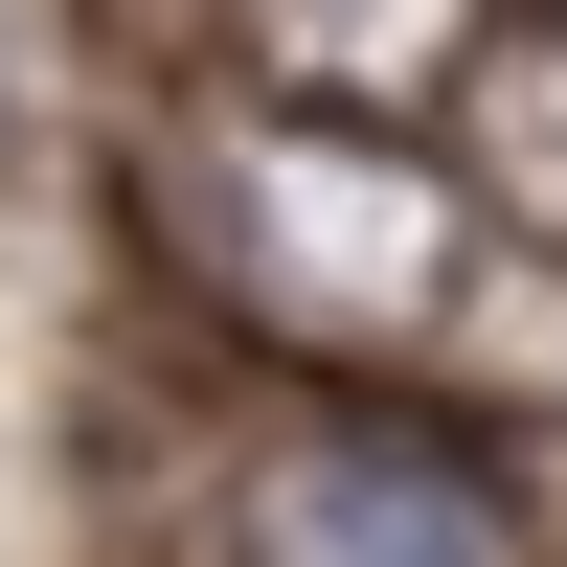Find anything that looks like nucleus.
I'll list each match as a JSON object with an SVG mask.
<instances>
[{
	"mask_svg": "<svg viewBox=\"0 0 567 567\" xmlns=\"http://www.w3.org/2000/svg\"><path fill=\"white\" fill-rule=\"evenodd\" d=\"M114 227L205 341L318 363V386H477L499 272H523V227L477 205V159L432 114H318L250 69L159 91L114 136Z\"/></svg>",
	"mask_w": 567,
	"mask_h": 567,
	"instance_id": "1",
	"label": "nucleus"
},
{
	"mask_svg": "<svg viewBox=\"0 0 567 567\" xmlns=\"http://www.w3.org/2000/svg\"><path fill=\"white\" fill-rule=\"evenodd\" d=\"M205 545L227 567H545L523 454L454 386H318V363H250V432L205 454Z\"/></svg>",
	"mask_w": 567,
	"mask_h": 567,
	"instance_id": "2",
	"label": "nucleus"
},
{
	"mask_svg": "<svg viewBox=\"0 0 567 567\" xmlns=\"http://www.w3.org/2000/svg\"><path fill=\"white\" fill-rule=\"evenodd\" d=\"M499 0H205V45L250 91H318V114H454Z\"/></svg>",
	"mask_w": 567,
	"mask_h": 567,
	"instance_id": "3",
	"label": "nucleus"
},
{
	"mask_svg": "<svg viewBox=\"0 0 567 567\" xmlns=\"http://www.w3.org/2000/svg\"><path fill=\"white\" fill-rule=\"evenodd\" d=\"M454 159H477V205L523 227V250H567V0H499L477 23V69H454Z\"/></svg>",
	"mask_w": 567,
	"mask_h": 567,
	"instance_id": "4",
	"label": "nucleus"
},
{
	"mask_svg": "<svg viewBox=\"0 0 567 567\" xmlns=\"http://www.w3.org/2000/svg\"><path fill=\"white\" fill-rule=\"evenodd\" d=\"M45 136H69V114H45V23L0 0V159H45Z\"/></svg>",
	"mask_w": 567,
	"mask_h": 567,
	"instance_id": "5",
	"label": "nucleus"
}]
</instances>
